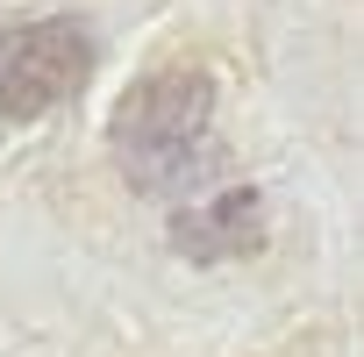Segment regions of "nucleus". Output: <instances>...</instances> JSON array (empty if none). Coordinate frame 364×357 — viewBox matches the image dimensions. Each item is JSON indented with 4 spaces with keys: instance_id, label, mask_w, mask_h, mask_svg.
<instances>
[{
    "instance_id": "nucleus-1",
    "label": "nucleus",
    "mask_w": 364,
    "mask_h": 357,
    "mask_svg": "<svg viewBox=\"0 0 364 357\" xmlns=\"http://www.w3.org/2000/svg\"><path fill=\"white\" fill-rule=\"evenodd\" d=\"M208 122H215V86L200 65H157L150 79H136L114 107V157L143 193L178 186L200 150H208Z\"/></svg>"
},
{
    "instance_id": "nucleus-2",
    "label": "nucleus",
    "mask_w": 364,
    "mask_h": 357,
    "mask_svg": "<svg viewBox=\"0 0 364 357\" xmlns=\"http://www.w3.org/2000/svg\"><path fill=\"white\" fill-rule=\"evenodd\" d=\"M93 79V36L79 22H22L0 29V114L43 122Z\"/></svg>"
}]
</instances>
